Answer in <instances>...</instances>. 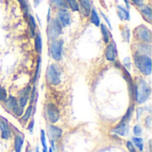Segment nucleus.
<instances>
[{"mask_svg": "<svg viewBox=\"0 0 152 152\" xmlns=\"http://www.w3.org/2000/svg\"><path fill=\"white\" fill-rule=\"evenodd\" d=\"M151 86L144 79L140 78L138 80V83L134 85V101L138 104H142L149 100V98L151 97Z\"/></svg>", "mask_w": 152, "mask_h": 152, "instance_id": "f257e3e1", "label": "nucleus"}, {"mask_svg": "<svg viewBox=\"0 0 152 152\" xmlns=\"http://www.w3.org/2000/svg\"><path fill=\"white\" fill-rule=\"evenodd\" d=\"M134 61L139 71L144 76H149L151 73V58L149 55L135 53L134 54Z\"/></svg>", "mask_w": 152, "mask_h": 152, "instance_id": "f03ea898", "label": "nucleus"}, {"mask_svg": "<svg viewBox=\"0 0 152 152\" xmlns=\"http://www.w3.org/2000/svg\"><path fill=\"white\" fill-rule=\"evenodd\" d=\"M47 37L50 40H56L62 32V26L56 18H53L48 21L47 26Z\"/></svg>", "mask_w": 152, "mask_h": 152, "instance_id": "7ed1b4c3", "label": "nucleus"}, {"mask_svg": "<svg viewBox=\"0 0 152 152\" xmlns=\"http://www.w3.org/2000/svg\"><path fill=\"white\" fill-rule=\"evenodd\" d=\"M46 80L51 86H58L61 83V70L56 64H50L46 70Z\"/></svg>", "mask_w": 152, "mask_h": 152, "instance_id": "20e7f679", "label": "nucleus"}, {"mask_svg": "<svg viewBox=\"0 0 152 152\" xmlns=\"http://www.w3.org/2000/svg\"><path fill=\"white\" fill-rule=\"evenodd\" d=\"M62 52H63V40L61 39L53 40L49 46V53L51 54V57L54 61H59L61 59Z\"/></svg>", "mask_w": 152, "mask_h": 152, "instance_id": "39448f33", "label": "nucleus"}, {"mask_svg": "<svg viewBox=\"0 0 152 152\" xmlns=\"http://www.w3.org/2000/svg\"><path fill=\"white\" fill-rule=\"evenodd\" d=\"M134 34H135V37L138 40H140L142 43L151 45L152 40L151 31L145 25L138 26L134 30Z\"/></svg>", "mask_w": 152, "mask_h": 152, "instance_id": "423d86ee", "label": "nucleus"}, {"mask_svg": "<svg viewBox=\"0 0 152 152\" xmlns=\"http://www.w3.org/2000/svg\"><path fill=\"white\" fill-rule=\"evenodd\" d=\"M45 114H46L47 120L52 125H53L56 122H58V120L60 118V110L52 102L46 104V107H45Z\"/></svg>", "mask_w": 152, "mask_h": 152, "instance_id": "0eeeda50", "label": "nucleus"}, {"mask_svg": "<svg viewBox=\"0 0 152 152\" xmlns=\"http://www.w3.org/2000/svg\"><path fill=\"white\" fill-rule=\"evenodd\" d=\"M61 25L63 27H67L71 22V14L68 11V9H59L57 11V18H56Z\"/></svg>", "mask_w": 152, "mask_h": 152, "instance_id": "6e6552de", "label": "nucleus"}, {"mask_svg": "<svg viewBox=\"0 0 152 152\" xmlns=\"http://www.w3.org/2000/svg\"><path fill=\"white\" fill-rule=\"evenodd\" d=\"M118 56V49H117V45L116 43L114 42V40H111V42H110L106 47V51H105V57L107 59V61H115Z\"/></svg>", "mask_w": 152, "mask_h": 152, "instance_id": "1a4fd4ad", "label": "nucleus"}, {"mask_svg": "<svg viewBox=\"0 0 152 152\" xmlns=\"http://www.w3.org/2000/svg\"><path fill=\"white\" fill-rule=\"evenodd\" d=\"M77 1H78L80 13L84 17H88L93 8V1L92 0H77Z\"/></svg>", "mask_w": 152, "mask_h": 152, "instance_id": "9d476101", "label": "nucleus"}, {"mask_svg": "<svg viewBox=\"0 0 152 152\" xmlns=\"http://www.w3.org/2000/svg\"><path fill=\"white\" fill-rule=\"evenodd\" d=\"M47 134L51 138V141H58L62 135V129L51 124L47 126Z\"/></svg>", "mask_w": 152, "mask_h": 152, "instance_id": "9b49d317", "label": "nucleus"}, {"mask_svg": "<svg viewBox=\"0 0 152 152\" xmlns=\"http://www.w3.org/2000/svg\"><path fill=\"white\" fill-rule=\"evenodd\" d=\"M117 14L119 17V19L123 21H129L131 19L129 10H127L125 6L120 4L117 5Z\"/></svg>", "mask_w": 152, "mask_h": 152, "instance_id": "f8f14e48", "label": "nucleus"}, {"mask_svg": "<svg viewBox=\"0 0 152 152\" xmlns=\"http://www.w3.org/2000/svg\"><path fill=\"white\" fill-rule=\"evenodd\" d=\"M0 131H1L2 139L8 140L11 137V130L9 128V126L4 120H0Z\"/></svg>", "mask_w": 152, "mask_h": 152, "instance_id": "ddd939ff", "label": "nucleus"}, {"mask_svg": "<svg viewBox=\"0 0 152 152\" xmlns=\"http://www.w3.org/2000/svg\"><path fill=\"white\" fill-rule=\"evenodd\" d=\"M140 12H141V14L142 15L143 19H144L148 23H151V8L149 5L143 4L142 6H141V7H140Z\"/></svg>", "mask_w": 152, "mask_h": 152, "instance_id": "4468645a", "label": "nucleus"}, {"mask_svg": "<svg viewBox=\"0 0 152 152\" xmlns=\"http://www.w3.org/2000/svg\"><path fill=\"white\" fill-rule=\"evenodd\" d=\"M112 133L118 134L120 136H126L127 132H128V128H127V125L126 123H119L116 127H114L111 131Z\"/></svg>", "mask_w": 152, "mask_h": 152, "instance_id": "2eb2a0df", "label": "nucleus"}, {"mask_svg": "<svg viewBox=\"0 0 152 152\" xmlns=\"http://www.w3.org/2000/svg\"><path fill=\"white\" fill-rule=\"evenodd\" d=\"M100 27H101V31H102V38H103L104 43L109 44L110 42V38H111L110 31L109 30L107 26L105 24H103V23H101Z\"/></svg>", "mask_w": 152, "mask_h": 152, "instance_id": "dca6fc26", "label": "nucleus"}, {"mask_svg": "<svg viewBox=\"0 0 152 152\" xmlns=\"http://www.w3.org/2000/svg\"><path fill=\"white\" fill-rule=\"evenodd\" d=\"M35 50L36 52L40 54L42 53V48H43V41H42V37L40 32H37L35 35Z\"/></svg>", "mask_w": 152, "mask_h": 152, "instance_id": "f3484780", "label": "nucleus"}, {"mask_svg": "<svg viewBox=\"0 0 152 152\" xmlns=\"http://www.w3.org/2000/svg\"><path fill=\"white\" fill-rule=\"evenodd\" d=\"M90 21L95 25L96 27H100L101 25V20H100V17H99V14L95 9V7H93L92 10H91V13H90Z\"/></svg>", "mask_w": 152, "mask_h": 152, "instance_id": "a211bd4d", "label": "nucleus"}, {"mask_svg": "<svg viewBox=\"0 0 152 152\" xmlns=\"http://www.w3.org/2000/svg\"><path fill=\"white\" fill-rule=\"evenodd\" d=\"M23 143H24L23 137L20 134H16L14 137V151L15 152H21Z\"/></svg>", "mask_w": 152, "mask_h": 152, "instance_id": "6ab92c4d", "label": "nucleus"}, {"mask_svg": "<svg viewBox=\"0 0 152 152\" xmlns=\"http://www.w3.org/2000/svg\"><path fill=\"white\" fill-rule=\"evenodd\" d=\"M27 18L28 20V25H29V29H30L31 37H34L35 35H36V28H37V23H36L35 18H34V16L31 13H29Z\"/></svg>", "mask_w": 152, "mask_h": 152, "instance_id": "aec40b11", "label": "nucleus"}, {"mask_svg": "<svg viewBox=\"0 0 152 152\" xmlns=\"http://www.w3.org/2000/svg\"><path fill=\"white\" fill-rule=\"evenodd\" d=\"M4 103H5V107H6V109H7V110H12L15 106H17V105H18V101H17V99H16L14 96L10 95V96L5 100Z\"/></svg>", "mask_w": 152, "mask_h": 152, "instance_id": "412c9836", "label": "nucleus"}, {"mask_svg": "<svg viewBox=\"0 0 152 152\" xmlns=\"http://www.w3.org/2000/svg\"><path fill=\"white\" fill-rule=\"evenodd\" d=\"M134 104H132V105L129 106V108H128V110H126L125 116L122 118L120 123H126V122H128V121L132 118V116H133V114H134Z\"/></svg>", "mask_w": 152, "mask_h": 152, "instance_id": "4be33fe9", "label": "nucleus"}, {"mask_svg": "<svg viewBox=\"0 0 152 152\" xmlns=\"http://www.w3.org/2000/svg\"><path fill=\"white\" fill-rule=\"evenodd\" d=\"M33 109H34V106L32 104H29L28 107L27 108L26 111L21 116V122L26 123V122H28L29 120V118H30V117L32 115V112H33Z\"/></svg>", "mask_w": 152, "mask_h": 152, "instance_id": "5701e85b", "label": "nucleus"}, {"mask_svg": "<svg viewBox=\"0 0 152 152\" xmlns=\"http://www.w3.org/2000/svg\"><path fill=\"white\" fill-rule=\"evenodd\" d=\"M20 5V8L21 10L23 11L24 12V15L25 17L27 18L28 15L29 14V10H30V6H29V4H28V0H17Z\"/></svg>", "mask_w": 152, "mask_h": 152, "instance_id": "b1692460", "label": "nucleus"}, {"mask_svg": "<svg viewBox=\"0 0 152 152\" xmlns=\"http://www.w3.org/2000/svg\"><path fill=\"white\" fill-rule=\"evenodd\" d=\"M50 4L54 8L59 9H68V5L66 4L64 0H50Z\"/></svg>", "mask_w": 152, "mask_h": 152, "instance_id": "393cba45", "label": "nucleus"}, {"mask_svg": "<svg viewBox=\"0 0 152 152\" xmlns=\"http://www.w3.org/2000/svg\"><path fill=\"white\" fill-rule=\"evenodd\" d=\"M68 8H70L72 12H79L78 1L77 0H64Z\"/></svg>", "mask_w": 152, "mask_h": 152, "instance_id": "a878e982", "label": "nucleus"}, {"mask_svg": "<svg viewBox=\"0 0 152 152\" xmlns=\"http://www.w3.org/2000/svg\"><path fill=\"white\" fill-rule=\"evenodd\" d=\"M132 143L140 151H143V140L141 137H133L132 138Z\"/></svg>", "mask_w": 152, "mask_h": 152, "instance_id": "bb28decb", "label": "nucleus"}, {"mask_svg": "<svg viewBox=\"0 0 152 152\" xmlns=\"http://www.w3.org/2000/svg\"><path fill=\"white\" fill-rule=\"evenodd\" d=\"M121 35H122V37L124 39V41L129 43L130 42V38H131V30L128 27H124L122 28V31H121Z\"/></svg>", "mask_w": 152, "mask_h": 152, "instance_id": "cd10ccee", "label": "nucleus"}, {"mask_svg": "<svg viewBox=\"0 0 152 152\" xmlns=\"http://www.w3.org/2000/svg\"><path fill=\"white\" fill-rule=\"evenodd\" d=\"M40 67H41V57H40V55H39V56H38V59H37V68H36V71H35V76H34L33 83H36L38 77H39Z\"/></svg>", "mask_w": 152, "mask_h": 152, "instance_id": "c85d7f7f", "label": "nucleus"}, {"mask_svg": "<svg viewBox=\"0 0 152 152\" xmlns=\"http://www.w3.org/2000/svg\"><path fill=\"white\" fill-rule=\"evenodd\" d=\"M28 96H20V98H19V100H18V105L21 108V109H23L24 110V108L27 106V104H28Z\"/></svg>", "mask_w": 152, "mask_h": 152, "instance_id": "c756f323", "label": "nucleus"}, {"mask_svg": "<svg viewBox=\"0 0 152 152\" xmlns=\"http://www.w3.org/2000/svg\"><path fill=\"white\" fill-rule=\"evenodd\" d=\"M23 109H21L19 105H17V106H15L11 111L16 116V117H21L22 115H23Z\"/></svg>", "mask_w": 152, "mask_h": 152, "instance_id": "7c9ffc66", "label": "nucleus"}, {"mask_svg": "<svg viewBox=\"0 0 152 152\" xmlns=\"http://www.w3.org/2000/svg\"><path fill=\"white\" fill-rule=\"evenodd\" d=\"M133 132H134V134L135 135V137H140L142 134V129L141 127V126L139 125H135L134 126V129H133Z\"/></svg>", "mask_w": 152, "mask_h": 152, "instance_id": "2f4dec72", "label": "nucleus"}, {"mask_svg": "<svg viewBox=\"0 0 152 152\" xmlns=\"http://www.w3.org/2000/svg\"><path fill=\"white\" fill-rule=\"evenodd\" d=\"M40 141H41V144H42L43 148L47 147L46 146V136H45V130H41L40 131Z\"/></svg>", "mask_w": 152, "mask_h": 152, "instance_id": "473e14b6", "label": "nucleus"}, {"mask_svg": "<svg viewBox=\"0 0 152 152\" xmlns=\"http://www.w3.org/2000/svg\"><path fill=\"white\" fill-rule=\"evenodd\" d=\"M7 99V93L4 87H0V102H5Z\"/></svg>", "mask_w": 152, "mask_h": 152, "instance_id": "72a5a7b5", "label": "nucleus"}, {"mask_svg": "<svg viewBox=\"0 0 152 152\" xmlns=\"http://www.w3.org/2000/svg\"><path fill=\"white\" fill-rule=\"evenodd\" d=\"M30 91H31V88H30V86H27V87H25V88H23L21 91H20V93H19V94H20V96H28V94H30Z\"/></svg>", "mask_w": 152, "mask_h": 152, "instance_id": "f704fd0d", "label": "nucleus"}, {"mask_svg": "<svg viewBox=\"0 0 152 152\" xmlns=\"http://www.w3.org/2000/svg\"><path fill=\"white\" fill-rule=\"evenodd\" d=\"M101 15L102 16V18L104 19V20L106 21V23L108 24V26L110 27V29H112V26H111V23H110V20H109V18L106 16V14L104 12H102V11H101Z\"/></svg>", "mask_w": 152, "mask_h": 152, "instance_id": "c9c22d12", "label": "nucleus"}, {"mask_svg": "<svg viewBox=\"0 0 152 152\" xmlns=\"http://www.w3.org/2000/svg\"><path fill=\"white\" fill-rule=\"evenodd\" d=\"M123 65H124V68L125 69H130L131 68V61H130V58L129 57H126L124 60Z\"/></svg>", "mask_w": 152, "mask_h": 152, "instance_id": "e433bc0d", "label": "nucleus"}, {"mask_svg": "<svg viewBox=\"0 0 152 152\" xmlns=\"http://www.w3.org/2000/svg\"><path fill=\"white\" fill-rule=\"evenodd\" d=\"M126 147H127V150H128V151L129 152H136L135 149H134V146L133 145L132 142L128 141V142H126Z\"/></svg>", "mask_w": 152, "mask_h": 152, "instance_id": "4c0bfd02", "label": "nucleus"}, {"mask_svg": "<svg viewBox=\"0 0 152 152\" xmlns=\"http://www.w3.org/2000/svg\"><path fill=\"white\" fill-rule=\"evenodd\" d=\"M130 1H132L133 4H134L138 7H141L144 4V0H130Z\"/></svg>", "mask_w": 152, "mask_h": 152, "instance_id": "58836bf2", "label": "nucleus"}, {"mask_svg": "<svg viewBox=\"0 0 152 152\" xmlns=\"http://www.w3.org/2000/svg\"><path fill=\"white\" fill-rule=\"evenodd\" d=\"M34 124H35V122H34V119H32V120L29 122L28 126V130L29 131V133H30V134H32V133H33V129H34Z\"/></svg>", "mask_w": 152, "mask_h": 152, "instance_id": "ea45409f", "label": "nucleus"}, {"mask_svg": "<svg viewBox=\"0 0 152 152\" xmlns=\"http://www.w3.org/2000/svg\"><path fill=\"white\" fill-rule=\"evenodd\" d=\"M124 2H125V4H126V9H127V10H130L131 5H130V4H129V0H124Z\"/></svg>", "mask_w": 152, "mask_h": 152, "instance_id": "a19ab883", "label": "nucleus"}, {"mask_svg": "<svg viewBox=\"0 0 152 152\" xmlns=\"http://www.w3.org/2000/svg\"><path fill=\"white\" fill-rule=\"evenodd\" d=\"M51 7L48 8V12H47V21H49L51 20Z\"/></svg>", "mask_w": 152, "mask_h": 152, "instance_id": "79ce46f5", "label": "nucleus"}, {"mask_svg": "<svg viewBox=\"0 0 152 152\" xmlns=\"http://www.w3.org/2000/svg\"><path fill=\"white\" fill-rule=\"evenodd\" d=\"M33 3H34V6L37 7L40 4V0H33Z\"/></svg>", "mask_w": 152, "mask_h": 152, "instance_id": "37998d69", "label": "nucleus"}, {"mask_svg": "<svg viewBox=\"0 0 152 152\" xmlns=\"http://www.w3.org/2000/svg\"><path fill=\"white\" fill-rule=\"evenodd\" d=\"M43 152H48L47 147H45V148H43Z\"/></svg>", "mask_w": 152, "mask_h": 152, "instance_id": "c03bdc74", "label": "nucleus"}, {"mask_svg": "<svg viewBox=\"0 0 152 152\" xmlns=\"http://www.w3.org/2000/svg\"><path fill=\"white\" fill-rule=\"evenodd\" d=\"M48 152H53V149H52V148H50V149L48 150Z\"/></svg>", "mask_w": 152, "mask_h": 152, "instance_id": "a18cd8bd", "label": "nucleus"}, {"mask_svg": "<svg viewBox=\"0 0 152 152\" xmlns=\"http://www.w3.org/2000/svg\"><path fill=\"white\" fill-rule=\"evenodd\" d=\"M36 152H39V149H38V147H37V149H36Z\"/></svg>", "mask_w": 152, "mask_h": 152, "instance_id": "49530a36", "label": "nucleus"}, {"mask_svg": "<svg viewBox=\"0 0 152 152\" xmlns=\"http://www.w3.org/2000/svg\"><path fill=\"white\" fill-rule=\"evenodd\" d=\"M26 152H31V151H30L29 150H27V151H26Z\"/></svg>", "mask_w": 152, "mask_h": 152, "instance_id": "de8ad7c7", "label": "nucleus"}]
</instances>
